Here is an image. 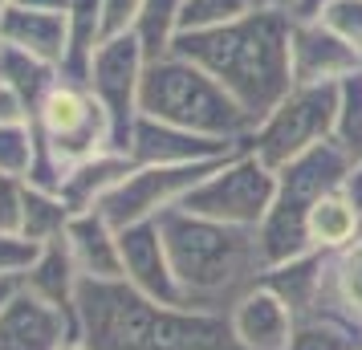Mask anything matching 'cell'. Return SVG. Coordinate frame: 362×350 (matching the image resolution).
Segmentation results:
<instances>
[{
	"instance_id": "1",
	"label": "cell",
	"mask_w": 362,
	"mask_h": 350,
	"mask_svg": "<svg viewBox=\"0 0 362 350\" xmlns=\"http://www.w3.org/2000/svg\"><path fill=\"white\" fill-rule=\"evenodd\" d=\"M289 29L293 17L277 8H252L232 25L180 33L171 53L196 62L204 74L240 102V110L257 122L273 115L281 98L293 90V62H289Z\"/></svg>"
},
{
	"instance_id": "2",
	"label": "cell",
	"mask_w": 362,
	"mask_h": 350,
	"mask_svg": "<svg viewBox=\"0 0 362 350\" xmlns=\"http://www.w3.org/2000/svg\"><path fill=\"white\" fill-rule=\"evenodd\" d=\"M74 314L90 350H240L228 314L159 305L127 281H82Z\"/></svg>"
},
{
	"instance_id": "3",
	"label": "cell",
	"mask_w": 362,
	"mask_h": 350,
	"mask_svg": "<svg viewBox=\"0 0 362 350\" xmlns=\"http://www.w3.org/2000/svg\"><path fill=\"white\" fill-rule=\"evenodd\" d=\"M159 228L187 310L228 314L248 289L261 285L264 252L257 228L220 224L183 208L159 216Z\"/></svg>"
},
{
	"instance_id": "4",
	"label": "cell",
	"mask_w": 362,
	"mask_h": 350,
	"mask_svg": "<svg viewBox=\"0 0 362 350\" xmlns=\"http://www.w3.org/2000/svg\"><path fill=\"white\" fill-rule=\"evenodd\" d=\"M139 115H151L196 134H212V139L252 134V118L240 110V102L212 74H204L196 62H187L180 53L147 62L143 86H139Z\"/></svg>"
},
{
	"instance_id": "5",
	"label": "cell",
	"mask_w": 362,
	"mask_h": 350,
	"mask_svg": "<svg viewBox=\"0 0 362 350\" xmlns=\"http://www.w3.org/2000/svg\"><path fill=\"white\" fill-rule=\"evenodd\" d=\"M33 131L37 159L25 184L41 187V192H62V180L69 175L74 163H82L98 151H115L110 147V118L90 94V86L66 82V78L41 98L33 115Z\"/></svg>"
},
{
	"instance_id": "6",
	"label": "cell",
	"mask_w": 362,
	"mask_h": 350,
	"mask_svg": "<svg viewBox=\"0 0 362 350\" xmlns=\"http://www.w3.org/2000/svg\"><path fill=\"white\" fill-rule=\"evenodd\" d=\"M354 163L346 159L334 143H317L313 151L297 155L293 163H285L277 171V196L264 224L257 228L261 236V252H264V269L269 265H285L301 252H310V236H305V216L310 208L326 192L342 187L350 180Z\"/></svg>"
},
{
	"instance_id": "7",
	"label": "cell",
	"mask_w": 362,
	"mask_h": 350,
	"mask_svg": "<svg viewBox=\"0 0 362 350\" xmlns=\"http://www.w3.org/2000/svg\"><path fill=\"white\" fill-rule=\"evenodd\" d=\"M334 118H338V82L293 86L277 110L264 122H257V131L248 134V151L269 171H281L297 155L326 143L334 134Z\"/></svg>"
},
{
	"instance_id": "8",
	"label": "cell",
	"mask_w": 362,
	"mask_h": 350,
	"mask_svg": "<svg viewBox=\"0 0 362 350\" xmlns=\"http://www.w3.org/2000/svg\"><path fill=\"white\" fill-rule=\"evenodd\" d=\"M273 196H277V171H269L245 147L240 155H232L216 167L180 208L220 220V224H236V228H261L269 208H273Z\"/></svg>"
},
{
	"instance_id": "9",
	"label": "cell",
	"mask_w": 362,
	"mask_h": 350,
	"mask_svg": "<svg viewBox=\"0 0 362 350\" xmlns=\"http://www.w3.org/2000/svg\"><path fill=\"white\" fill-rule=\"evenodd\" d=\"M220 163H134V171L102 200L98 212L115 228L159 220L167 212H175Z\"/></svg>"
},
{
	"instance_id": "10",
	"label": "cell",
	"mask_w": 362,
	"mask_h": 350,
	"mask_svg": "<svg viewBox=\"0 0 362 350\" xmlns=\"http://www.w3.org/2000/svg\"><path fill=\"white\" fill-rule=\"evenodd\" d=\"M143 69H147V57L139 49V41L131 33H122L102 41V49L94 53V66H90V78H86L90 94L98 98V106L110 118V147L122 151V155H131Z\"/></svg>"
},
{
	"instance_id": "11",
	"label": "cell",
	"mask_w": 362,
	"mask_h": 350,
	"mask_svg": "<svg viewBox=\"0 0 362 350\" xmlns=\"http://www.w3.org/2000/svg\"><path fill=\"white\" fill-rule=\"evenodd\" d=\"M118 252H122V281L127 285H134L139 293H147L159 305H183L159 220H143V224L118 228Z\"/></svg>"
},
{
	"instance_id": "12",
	"label": "cell",
	"mask_w": 362,
	"mask_h": 350,
	"mask_svg": "<svg viewBox=\"0 0 362 350\" xmlns=\"http://www.w3.org/2000/svg\"><path fill=\"white\" fill-rule=\"evenodd\" d=\"M248 147V139H212L159 122L151 115H139L131 134V159L134 163H220Z\"/></svg>"
},
{
	"instance_id": "13",
	"label": "cell",
	"mask_w": 362,
	"mask_h": 350,
	"mask_svg": "<svg viewBox=\"0 0 362 350\" xmlns=\"http://www.w3.org/2000/svg\"><path fill=\"white\" fill-rule=\"evenodd\" d=\"M289 62H293V86L346 82L362 74V49L326 29L322 21H293L289 29Z\"/></svg>"
},
{
	"instance_id": "14",
	"label": "cell",
	"mask_w": 362,
	"mask_h": 350,
	"mask_svg": "<svg viewBox=\"0 0 362 350\" xmlns=\"http://www.w3.org/2000/svg\"><path fill=\"white\" fill-rule=\"evenodd\" d=\"M78 334V314H62L33 293H17L0 310V350H62Z\"/></svg>"
},
{
	"instance_id": "15",
	"label": "cell",
	"mask_w": 362,
	"mask_h": 350,
	"mask_svg": "<svg viewBox=\"0 0 362 350\" xmlns=\"http://www.w3.org/2000/svg\"><path fill=\"white\" fill-rule=\"evenodd\" d=\"M228 322L240 350H289V338H293L297 326L293 310L264 285L248 289L245 298L232 305Z\"/></svg>"
},
{
	"instance_id": "16",
	"label": "cell",
	"mask_w": 362,
	"mask_h": 350,
	"mask_svg": "<svg viewBox=\"0 0 362 350\" xmlns=\"http://www.w3.org/2000/svg\"><path fill=\"white\" fill-rule=\"evenodd\" d=\"M66 249L82 281H122V252H118V228L102 212H82L66 224Z\"/></svg>"
},
{
	"instance_id": "17",
	"label": "cell",
	"mask_w": 362,
	"mask_h": 350,
	"mask_svg": "<svg viewBox=\"0 0 362 350\" xmlns=\"http://www.w3.org/2000/svg\"><path fill=\"white\" fill-rule=\"evenodd\" d=\"M313 317H334L362 338V236L350 249L326 252V281Z\"/></svg>"
},
{
	"instance_id": "18",
	"label": "cell",
	"mask_w": 362,
	"mask_h": 350,
	"mask_svg": "<svg viewBox=\"0 0 362 350\" xmlns=\"http://www.w3.org/2000/svg\"><path fill=\"white\" fill-rule=\"evenodd\" d=\"M131 171H134L131 155H122V151H98V155H90V159L69 167V175L62 180V192H57V196L66 200V208L74 216L98 212L102 200H106Z\"/></svg>"
},
{
	"instance_id": "19",
	"label": "cell",
	"mask_w": 362,
	"mask_h": 350,
	"mask_svg": "<svg viewBox=\"0 0 362 350\" xmlns=\"http://www.w3.org/2000/svg\"><path fill=\"white\" fill-rule=\"evenodd\" d=\"M322 281H326V252L322 249H310L285 261V265H269L261 273V285L273 289L289 310L293 317H313L317 314V301H322Z\"/></svg>"
},
{
	"instance_id": "20",
	"label": "cell",
	"mask_w": 362,
	"mask_h": 350,
	"mask_svg": "<svg viewBox=\"0 0 362 350\" xmlns=\"http://www.w3.org/2000/svg\"><path fill=\"white\" fill-rule=\"evenodd\" d=\"M66 13H25V8H4L0 17V45L41 57L49 66H62L66 57Z\"/></svg>"
},
{
	"instance_id": "21",
	"label": "cell",
	"mask_w": 362,
	"mask_h": 350,
	"mask_svg": "<svg viewBox=\"0 0 362 350\" xmlns=\"http://www.w3.org/2000/svg\"><path fill=\"white\" fill-rule=\"evenodd\" d=\"M78 285H82V273L69 257L66 240H53V245H41V257L33 261V269L21 277V289L33 293L37 301H45L62 314H74L78 310Z\"/></svg>"
},
{
	"instance_id": "22",
	"label": "cell",
	"mask_w": 362,
	"mask_h": 350,
	"mask_svg": "<svg viewBox=\"0 0 362 350\" xmlns=\"http://www.w3.org/2000/svg\"><path fill=\"white\" fill-rule=\"evenodd\" d=\"M305 236H310V249H322V252L350 249L362 236V204L346 192V184L326 192V196L310 208V216H305Z\"/></svg>"
},
{
	"instance_id": "23",
	"label": "cell",
	"mask_w": 362,
	"mask_h": 350,
	"mask_svg": "<svg viewBox=\"0 0 362 350\" xmlns=\"http://www.w3.org/2000/svg\"><path fill=\"white\" fill-rule=\"evenodd\" d=\"M66 57H62V66L57 74L66 78V82H82L90 78V66H94V53L102 49V4L98 0H74L66 13Z\"/></svg>"
},
{
	"instance_id": "24",
	"label": "cell",
	"mask_w": 362,
	"mask_h": 350,
	"mask_svg": "<svg viewBox=\"0 0 362 350\" xmlns=\"http://www.w3.org/2000/svg\"><path fill=\"white\" fill-rule=\"evenodd\" d=\"M0 82L13 86L21 98L29 102V110L37 115L41 98L62 82V74H57V66L41 62V57H29V53L13 49V45H0Z\"/></svg>"
},
{
	"instance_id": "25",
	"label": "cell",
	"mask_w": 362,
	"mask_h": 350,
	"mask_svg": "<svg viewBox=\"0 0 362 350\" xmlns=\"http://www.w3.org/2000/svg\"><path fill=\"white\" fill-rule=\"evenodd\" d=\"M180 8L183 0H143V13L134 21L131 37L139 41L147 62H159L171 53L175 37H180Z\"/></svg>"
},
{
	"instance_id": "26",
	"label": "cell",
	"mask_w": 362,
	"mask_h": 350,
	"mask_svg": "<svg viewBox=\"0 0 362 350\" xmlns=\"http://www.w3.org/2000/svg\"><path fill=\"white\" fill-rule=\"evenodd\" d=\"M74 220V212L66 208V200L57 192H41V187L25 184V208H21V233L37 240V245H53L66 236V224Z\"/></svg>"
},
{
	"instance_id": "27",
	"label": "cell",
	"mask_w": 362,
	"mask_h": 350,
	"mask_svg": "<svg viewBox=\"0 0 362 350\" xmlns=\"http://www.w3.org/2000/svg\"><path fill=\"white\" fill-rule=\"evenodd\" d=\"M329 143L342 151L350 163H362V74L338 82V118Z\"/></svg>"
},
{
	"instance_id": "28",
	"label": "cell",
	"mask_w": 362,
	"mask_h": 350,
	"mask_svg": "<svg viewBox=\"0 0 362 350\" xmlns=\"http://www.w3.org/2000/svg\"><path fill=\"white\" fill-rule=\"evenodd\" d=\"M289 350H362V338L334 317H301L293 326Z\"/></svg>"
},
{
	"instance_id": "29",
	"label": "cell",
	"mask_w": 362,
	"mask_h": 350,
	"mask_svg": "<svg viewBox=\"0 0 362 350\" xmlns=\"http://www.w3.org/2000/svg\"><path fill=\"white\" fill-rule=\"evenodd\" d=\"M245 13H252V0H183V8H180V33L220 29V25L240 21Z\"/></svg>"
},
{
	"instance_id": "30",
	"label": "cell",
	"mask_w": 362,
	"mask_h": 350,
	"mask_svg": "<svg viewBox=\"0 0 362 350\" xmlns=\"http://www.w3.org/2000/svg\"><path fill=\"white\" fill-rule=\"evenodd\" d=\"M33 159H37V131H33V122L0 127V175H8V180H29Z\"/></svg>"
},
{
	"instance_id": "31",
	"label": "cell",
	"mask_w": 362,
	"mask_h": 350,
	"mask_svg": "<svg viewBox=\"0 0 362 350\" xmlns=\"http://www.w3.org/2000/svg\"><path fill=\"white\" fill-rule=\"evenodd\" d=\"M41 257V245L25 233H0V281H21L33 261Z\"/></svg>"
},
{
	"instance_id": "32",
	"label": "cell",
	"mask_w": 362,
	"mask_h": 350,
	"mask_svg": "<svg viewBox=\"0 0 362 350\" xmlns=\"http://www.w3.org/2000/svg\"><path fill=\"white\" fill-rule=\"evenodd\" d=\"M317 21H322L326 29H334L342 41H350L354 49H362V0H338V4L322 8Z\"/></svg>"
},
{
	"instance_id": "33",
	"label": "cell",
	"mask_w": 362,
	"mask_h": 350,
	"mask_svg": "<svg viewBox=\"0 0 362 350\" xmlns=\"http://www.w3.org/2000/svg\"><path fill=\"white\" fill-rule=\"evenodd\" d=\"M102 4V37H122L134 29V21L143 13V0H98Z\"/></svg>"
},
{
	"instance_id": "34",
	"label": "cell",
	"mask_w": 362,
	"mask_h": 350,
	"mask_svg": "<svg viewBox=\"0 0 362 350\" xmlns=\"http://www.w3.org/2000/svg\"><path fill=\"white\" fill-rule=\"evenodd\" d=\"M21 208H25V180L0 175V233H21Z\"/></svg>"
},
{
	"instance_id": "35",
	"label": "cell",
	"mask_w": 362,
	"mask_h": 350,
	"mask_svg": "<svg viewBox=\"0 0 362 350\" xmlns=\"http://www.w3.org/2000/svg\"><path fill=\"white\" fill-rule=\"evenodd\" d=\"M17 122H33V110L13 86L0 82V127H17Z\"/></svg>"
},
{
	"instance_id": "36",
	"label": "cell",
	"mask_w": 362,
	"mask_h": 350,
	"mask_svg": "<svg viewBox=\"0 0 362 350\" xmlns=\"http://www.w3.org/2000/svg\"><path fill=\"white\" fill-rule=\"evenodd\" d=\"M74 0H8V8H25V13H69Z\"/></svg>"
},
{
	"instance_id": "37",
	"label": "cell",
	"mask_w": 362,
	"mask_h": 350,
	"mask_svg": "<svg viewBox=\"0 0 362 350\" xmlns=\"http://www.w3.org/2000/svg\"><path fill=\"white\" fill-rule=\"evenodd\" d=\"M329 4H338V0H297L289 17L293 21H317L322 17V8H329Z\"/></svg>"
},
{
	"instance_id": "38",
	"label": "cell",
	"mask_w": 362,
	"mask_h": 350,
	"mask_svg": "<svg viewBox=\"0 0 362 350\" xmlns=\"http://www.w3.org/2000/svg\"><path fill=\"white\" fill-rule=\"evenodd\" d=\"M346 192L354 196V200L362 204V163H354V171H350V180H346Z\"/></svg>"
},
{
	"instance_id": "39",
	"label": "cell",
	"mask_w": 362,
	"mask_h": 350,
	"mask_svg": "<svg viewBox=\"0 0 362 350\" xmlns=\"http://www.w3.org/2000/svg\"><path fill=\"white\" fill-rule=\"evenodd\" d=\"M297 0H252V8H277V13H293Z\"/></svg>"
},
{
	"instance_id": "40",
	"label": "cell",
	"mask_w": 362,
	"mask_h": 350,
	"mask_svg": "<svg viewBox=\"0 0 362 350\" xmlns=\"http://www.w3.org/2000/svg\"><path fill=\"white\" fill-rule=\"evenodd\" d=\"M17 285L21 281H0V310L8 305V298H13V293H17Z\"/></svg>"
},
{
	"instance_id": "41",
	"label": "cell",
	"mask_w": 362,
	"mask_h": 350,
	"mask_svg": "<svg viewBox=\"0 0 362 350\" xmlns=\"http://www.w3.org/2000/svg\"><path fill=\"white\" fill-rule=\"evenodd\" d=\"M62 350H90V346H86V342H82V334H74V338H69V342H66V346H62Z\"/></svg>"
},
{
	"instance_id": "42",
	"label": "cell",
	"mask_w": 362,
	"mask_h": 350,
	"mask_svg": "<svg viewBox=\"0 0 362 350\" xmlns=\"http://www.w3.org/2000/svg\"><path fill=\"white\" fill-rule=\"evenodd\" d=\"M4 8H8V0H0V17H4Z\"/></svg>"
}]
</instances>
